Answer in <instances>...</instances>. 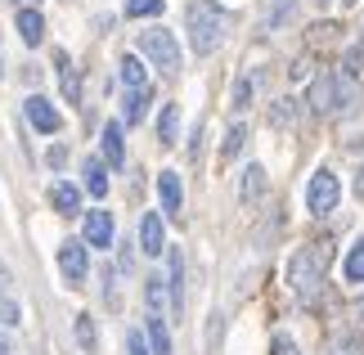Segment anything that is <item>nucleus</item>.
I'll use <instances>...</instances> for the list:
<instances>
[{
  "label": "nucleus",
  "instance_id": "393cba45",
  "mask_svg": "<svg viewBox=\"0 0 364 355\" xmlns=\"http://www.w3.org/2000/svg\"><path fill=\"white\" fill-rule=\"evenodd\" d=\"M243 144H247V126H243V122H234V126H230V135H225V144H220V153H225V158H239Z\"/></svg>",
  "mask_w": 364,
  "mask_h": 355
},
{
  "label": "nucleus",
  "instance_id": "ea45409f",
  "mask_svg": "<svg viewBox=\"0 0 364 355\" xmlns=\"http://www.w3.org/2000/svg\"><path fill=\"white\" fill-rule=\"evenodd\" d=\"M315 5H328V0H315Z\"/></svg>",
  "mask_w": 364,
  "mask_h": 355
},
{
  "label": "nucleus",
  "instance_id": "423d86ee",
  "mask_svg": "<svg viewBox=\"0 0 364 355\" xmlns=\"http://www.w3.org/2000/svg\"><path fill=\"white\" fill-rule=\"evenodd\" d=\"M59 270H63V279L73 283H86V275H90V248L86 243H77V238H68V243L59 248Z\"/></svg>",
  "mask_w": 364,
  "mask_h": 355
},
{
  "label": "nucleus",
  "instance_id": "a211bd4d",
  "mask_svg": "<svg viewBox=\"0 0 364 355\" xmlns=\"http://www.w3.org/2000/svg\"><path fill=\"white\" fill-rule=\"evenodd\" d=\"M144 302H149V315H162V306L171 302V297H166V279L162 275H149L144 279Z\"/></svg>",
  "mask_w": 364,
  "mask_h": 355
},
{
  "label": "nucleus",
  "instance_id": "c85d7f7f",
  "mask_svg": "<svg viewBox=\"0 0 364 355\" xmlns=\"http://www.w3.org/2000/svg\"><path fill=\"white\" fill-rule=\"evenodd\" d=\"M0 324H5V329H18L23 324V310L9 302V297H0Z\"/></svg>",
  "mask_w": 364,
  "mask_h": 355
},
{
  "label": "nucleus",
  "instance_id": "1a4fd4ad",
  "mask_svg": "<svg viewBox=\"0 0 364 355\" xmlns=\"http://www.w3.org/2000/svg\"><path fill=\"white\" fill-rule=\"evenodd\" d=\"M139 252L144 257H162L166 252V230H162L158 211H144V221H139Z\"/></svg>",
  "mask_w": 364,
  "mask_h": 355
},
{
  "label": "nucleus",
  "instance_id": "f8f14e48",
  "mask_svg": "<svg viewBox=\"0 0 364 355\" xmlns=\"http://www.w3.org/2000/svg\"><path fill=\"white\" fill-rule=\"evenodd\" d=\"M50 207L59 211V216H77V211H81V189H77L73 180L50 184Z\"/></svg>",
  "mask_w": 364,
  "mask_h": 355
},
{
  "label": "nucleus",
  "instance_id": "6e6552de",
  "mask_svg": "<svg viewBox=\"0 0 364 355\" xmlns=\"http://www.w3.org/2000/svg\"><path fill=\"white\" fill-rule=\"evenodd\" d=\"M166 297L176 315H185V252L180 248H166Z\"/></svg>",
  "mask_w": 364,
  "mask_h": 355
},
{
  "label": "nucleus",
  "instance_id": "b1692460",
  "mask_svg": "<svg viewBox=\"0 0 364 355\" xmlns=\"http://www.w3.org/2000/svg\"><path fill=\"white\" fill-rule=\"evenodd\" d=\"M166 0H126V18H158Z\"/></svg>",
  "mask_w": 364,
  "mask_h": 355
},
{
  "label": "nucleus",
  "instance_id": "2eb2a0df",
  "mask_svg": "<svg viewBox=\"0 0 364 355\" xmlns=\"http://www.w3.org/2000/svg\"><path fill=\"white\" fill-rule=\"evenodd\" d=\"M18 36L27 41V46H41L46 41V18H41V9H18Z\"/></svg>",
  "mask_w": 364,
  "mask_h": 355
},
{
  "label": "nucleus",
  "instance_id": "20e7f679",
  "mask_svg": "<svg viewBox=\"0 0 364 355\" xmlns=\"http://www.w3.org/2000/svg\"><path fill=\"white\" fill-rule=\"evenodd\" d=\"M139 54H144L153 68H162V73H180V41H176V32H166V27H144V32H139Z\"/></svg>",
  "mask_w": 364,
  "mask_h": 355
},
{
  "label": "nucleus",
  "instance_id": "473e14b6",
  "mask_svg": "<svg viewBox=\"0 0 364 355\" xmlns=\"http://www.w3.org/2000/svg\"><path fill=\"white\" fill-rule=\"evenodd\" d=\"M63 162H68V149L54 144V149H50V166H63Z\"/></svg>",
  "mask_w": 364,
  "mask_h": 355
},
{
  "label": "nucleus",
  "instance_id": "9b49d317",
  "mask_svg": "<svg viewBox=\"0 0 364 355\" xmlns=\"http://www.w3.org/2000/svg\"><path fill=\"white\" fill-rule=\"evenodd\" d=\"M86 248H113V216L108 211H86Z\"/></svg>",
  "mask_w": 364,
  "mask_h": 355
},
{
  "label": "nucleus",
  "instance_id": "4c0bfd02",
  "mask_svg": "<svg viewBox=\"0 0 364 355\" xmlns=\"http://www.w3.org/2000/svg\"><path fill=\"white\" fill-rule=\"evenodd\" d=\"M0 77H5V50H0Z\"/></svg>",
  "mask_w": 364,
  "mask_h": 355
},
{
  "label": "nucleus",
  "instance_id": "aec40b11",
  "mask_svg": "<svg viewBox=\"0 0 364 355\" xmlns=\"http://www.w3.org/2000/svg\"><path fill=\"white\" fill-rule=\"evenodd\" d=\"M81 176H86V189H90L95 198H104V194H108V166H104L100 158H90V162H86V171H81Z\"/></svg>",
  "mask_w": 364,
  "mask_h": 355
},
{
  "label": "nucleus",
  "instance_id": "c9c22d12",
  "mask_svg": "<svg viewBox=\"0 0 364 355\" xmlns=\"http://www.w3.org/2000/svg\"><path fill=\"white\" fill-rule=\"evenodd\" d=\"M0 355H14V346H9V337L0 333Z\"/></svg>",
  "mask_w": 364,
  "mask_h": 355
},
{
  "label": "nucleus",
  "instance_id": "412c9836",
  "mask_svg": "<svg viewBox=\"0 0 364 355\" xmlns=\"http://www.w3.org/2000/svg\"><path fill=\"white\" fill-rule=\"evenodd\" d=\"M149 99H153V90H126V104H122V112H126V126H135L139 117H144Z\"/></svg>",
  "mask_w": 364,
  "mask_h": 355
},
{
  "label": "nucleus",
  "instance_id": "c756f323",
  "mask_svg": "<svg viewBox=\"0 0 364 355\" xmlns=\"http://www.w3.org/2000/svg\"><path fill=\"white\" fill-rule=\"evenodd\" d=\"M126 355H153V351H149V337L139 333V329L126 333Z\"/></svg>",
  "mask_w": 364,
  "mask_h": 355
},
{
  "label": "nucleus",
  "instance_id": "f257e3e1",
  "mask_svg": "<svg viewBox=\"0 0 364 355\" xmlns=\"http://www.w3.org/2000/svg\"><path fill=\"white\" fill-rule=\"evenodd\" d=\"M328 261H333V243H328V238L306 243L297 257L288 261V288H292V297H297V302H306V306L319 302V288H324Z\"/></svg>",
  "mask_w": 364,
  "mask_h": 355
},
{
  "label": "nucleus",
  "instance_id": "cd10ccee",
  "mask_svg": "<svg viewBox=\"0 0 364 355\" xmlns=\"http://www.w3.org/2000/svg\"><path fill=\"white\" fill-rule=\"evenodd\" d=\"M292 117H297V99H279V104L270 108V126H279V131L292 126Z\"/></svg>",
  "mask_w": 364,
  "mask_h": 355
},
{
  "label": "nucleus",
  "instance_id": "4468645a",
  "mask_svg": "<svg viewBox=\"0 0 364 355\" xmlns=\"http://www.w3.org/2000/svg\"><path fill=\"white\" fill-rule=\"evenodd\" d=\"M239 198H243V207H257L261 198H265V166L252 162L247 171H243V180H239Z\"/></svg>",
  "mask_w": 364,
  "mask_h": 355
},
{
  "label": "nucleus",
  "instance_id": "dca6fc26",
  "mask_svg": "<svg viewBox=\"0 0 364 355\" xmlns=\"http://www.w3.org/2000/svg\"><path fill=\"white\" fill-rule=\"evenodd\" d=\"M144 337H149V351L153 355H171V333H166L162 315H149L144 319Z\"/></svg>",
  "mask_w": 364,
  "mask_h": 355
},
{
  "label": "nucleus",
  "instance_id": "2f4dec72",
  "mask_svg": "<svg viewBox=\"0 0 364 355\" xmlns=\"http://www.w3.org/2000/svg\"><path fill=\"white\" fill-rule=\"evenodd\" d=\"M274 355H297V342L292 337H274Z\"/></svg>",
  "mask_w": 364,
  "mask_h": 355
},
{
  "label": "nucleus",
  "instance_id": "ddd939ff",
  "mask_svg": "<svg viewBox=\"0 0 364 355\" xmlns=\"http://www.w3.org/2000/svg\"><path fill=\"white\" fill-rule=\"evenodd\" d=\"M104 162L113 166V171H122V166H126V139H122V122H108V126H104Z\"/></svg>",
  "mask_w": 364,
  "mask_h": 355
},
{
  "label": "nucleus",
  "instance_id": "a19ab883",
  "mask_svg": "<svg viewBox=\"0 0 364 355\" xmlns=\"http://www.w3.org/2000/svg\"><path fill=\"white\" fill-rule=\"evenodd\" d=\"M342 5H355V0H342Z\"/></svg>",
  "mask_w": 364,
  "mask_h": 355
},
{
  "label": "nucleus",
  "instance_id": "0eeeda50",
  "mask_svg": "<svg viewBox=\"0 0 364 355\" xmlns=\"http://www.w3.org/2000/svg\"><path fill=\"white\" fill-rule=\"evenodd\" d=\"M23 112H27V122H32L41 135H59V131H63L59 108H54L46 95H27V99H23Z\"/></svg>",
  "mask_w": 364,
  "mask_h": 355
},
{
  "label": "nucleus",
  "instance_id": "4be33fe9",
  "mask_svg": "<svg viewBox=\"0 0 364 355\" xmlns=\"http://www.w3.org/2000/svg\"><path fill=\"white\" fill-rule=\"evenodd\" d=\"M59 81H63V99H68V104H81V81L73 73V63H68V54H59Z\"/></svg>",
  "mask_w": 364,
  "mask_h": 355
},
{
  "label": "nucleus",
  "instance_id": "f3484780",
  "mask_svg": "<svg viewBox=\"0 0 364 355\" xmlns=\"http://www.w3.org/2000/svg\"><path fill=\"white\" fill-rule=\"evenodd\" d=\"M122 68V86L126 90H149V77H144V63L135 59V54H126V59L117 63Z\"/></svg>",
  "mask_w": 364,
  "mask_h": 355
},
{
  "label": "nucleus",
  "instance_id": "e433bc0d",
  "mask_svg": "<svg viewBox=\"0 0 364 355\" xmlns=\"http://www.w3.org/2000/svg\"><path fill=\"white\" fill-rule=\"evenodd\" d=\"M14 5H23V9H36V0H14Z\"/></svg>",
  "mask_w": 364,
  "mask_h": 355
},
{
  "label": "nucleus",
  "instance_id": "7ed1b4c3",
  "mask_svg": "<svg viewBox=\"0 0 364 355\" xmlns=\"http://www.w3.org/2000/svg\"><path fill=\"white\" fill-rule=\"evenodd\" d=\"M306 104H311V112H319V117H338V112H355L360 108V86L351 73H324L315 77L311 95H306Z\"/></svg>",
  "mask_w": 364,
  "mask_h": 355
},
{
  "label": "nucleus",
  "instance_id": "9d476101",
  "mask_svg": "<svg viewBox=\"0 0 364 355\" xmlns=\"http://www.w3.org/2000/svg\"><path fill=\"white\" fill-rule=\"evenodd\" d=\"M158 198H162L166 216H180V207H185V184H180V171H162L158 176Z\"/></svg>",
  "mask_w": 364,
  "mask_h": 355
},
{
  "label": "nucleus",
  "instance_id": "bb28decb",
  "mask_svg": "<svg viewBox=\"0 0 364 355\" xmlns=\"http://www.w3.org/2000/svg\"><path fill=\"white\" fill-rule=\"evenodd\" d=\"M77 346L86 351V355L100 346V337H95V319H90V315H77Z\"/></svg>",
  "mask_w": 364,
  "mask_h": 355
},
{
  "label": "nucleus",
  "instance_id": "6ab92c4d",
  "mask_svg": "<svg viewBox=\"0 0 364 355\" xmlns=\"http://www.w3.org/2000/svg\"><path fill=\"white\" fill-rule=\"evenodd\" d=\"M176 135H180V108L162 104V112H158V139H162V144H176Z\"/></svg>",
  "mask_w": 364,
  "mask_h": 355
},
{
  "label": "nucleus",
  "instance_id": "72a5a7b5",
  "mask_svg": "<svg viewBox=\"0 0 364 355\" xmlns=\"http://www.w3.org/2000/svg\"><path fill=\"white\" fill-rule=\"evenodd\" d=\"M9 283H14V275H9V265H5V261H0V292H5V288H9Z\"/></svg>",
  "mask_w": 364,
  "mask_h": 355
},
{
  "label": "nucleus",
  "instance_id": "5701e85b",
  "mask_svg": "<svg viewBox=\"0 0 364 355\" xmlns=\"http://www.w3.org/2000/svg\"><path fill=\"white\" fill-rule=\"evenodd\" d=\"M342 275L351 279V283H364V238L346 252V261H342Z\"/></svg>",
  "mask_w": 364,
  "mask_h": 355
},
{
  "label": "nucleus",
  "instance_id": "f03ea898",
  "mask_svg": "<svg viewBox=\"0 0 364 355\" xmlns=\"http://www.w3.org/2000/svg\"><path fill=\"white\" fill-rule=\"evenodd\" d=\"M185 27H189L193 54H203V59H207V54L220 50V41H225V32H230V9L216 5V0H189Z\"/></svg>",
  "mask_w": 364,
  "mask_h": 355
},
{
  "label": "nucleus",
  "instance_id": "a878e982",
  "mask_svg": "<svg viewBox=\"0 0 364 355\" xmlns=\"http://www.w3.org/2000/svg\"><path fill=\"white\" fill-rule=\"evenodd\" d=\"M252 90H257V81H252V77H239V81H234V95H230V108L243 112V108L252 104Z\"/></svg>",
  "mask_w": 364,
  "mask_h": 355
},
{
  "label": "nucleus",
  "instance_id": "58836bf2",
  "mask_svg": "<svg viewBox=\"0 0 364 355\" xmlns=\"http://www.w3.org/2000/svg\"><path fill=\"white\" fill-rule=\"evenodd\" d=\"M355 310H360V319H364V297H360V302H355Z\"/></svg>",
  "mask_w": 364,
  "mask_h": 355
},
{
  "label": "nucleus",
  "instance_id": "7c9ffc66",
  "mask_svg": "<svg viewBox=\"0 0 364 355\" xmlns=\"http://www.w3.org/2000/svg\"><path fill=\"white\" fill-rule=\"evenodd\" d=\"M328 355H364V342L360 337H342V342H333Z\"/></svg>",
  "mask_w": 364,
  "mask_h": 355
},
{
  "label": "nucleus",
  "instance_id": "f704fd0d",
  "mask_svg": "<svg viewBox=\"0 0 364 355\" xmlns=\"http://www.w3.org/2000/svg\"><path fill=\"white\" fill-rule=\"evenodd\" d=\"M355 194L364 198V166H360V171H355Z\"/></svg>",
  "mask_w": 364,
  "mask_h": 355
},
{
  "label": "nucleus",
  "instance_id": "39448f33",
  "mask_svg": "<svg viewBox=\"0 0 364 355\" xmlns=\"http://www.w3.org/2000/svg\"><path fill=\"white\" fill-rule=\"evenodd\" d=\"M338 198H342L338 176H333L328 166H319L311 176V184H306V211H311V216H328V211L338 207Z\"/></svg>",
  "mask_w": 364,
  "mask_h": 355
}]
</instances>
